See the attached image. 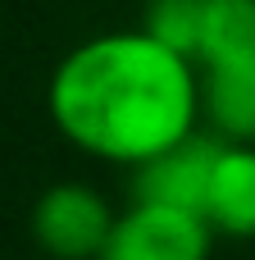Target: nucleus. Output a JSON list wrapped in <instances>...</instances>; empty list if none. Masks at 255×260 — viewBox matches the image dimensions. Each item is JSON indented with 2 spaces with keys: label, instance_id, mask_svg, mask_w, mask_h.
Segmentation results:
<instances>
[{
  "label": "nucleus",
  "instance_id": "obj_4",
  "mask_svg": "<svg viewBox=\"0 0 255 260\" xmlns=\"http://www.w3.org/2000/svg\"><path fill=\"white\" fill-rule=\"evenodd\" d=\"M219 151H224V142H214L205 133L183 137L178 146H169L155 160H146V165L132 169V201H160V206L201 210Z\"/></svg>",
  "mask_w": 255,
  "mask_h": 260
},
{
  "label": "nucleus",
  "instance_id": "obj_8",
  "mask_svg": "<svg viewBox=\"0 0 255 260\" xmlns=\"http://www.w3.org/2000/svg\"><path fill=\"white\" fill-rule=\"evenodd\" d=\"M205 9H210V0H151L141 27H146L155 41H164L169 50L196 59L201 27H205Z\"/></svg>",
  "mask_w": 255,
  "mask_h": 260
},
{
  "label": "nucleus",
  "instance_id": "obj_5",
  "mask_svg": "<svg viewBox=\"0 0 255 260\" xmlns=\"http://www.w3.org/2000/svg\"><path fill=\"white\" fill-rule=\"evenodd\" d=\"M201 215L224 238H255V146L251 142H224V151L210 169Z\"/></svg>",
  "mask_w": 255,
  "mask_h": 260
},
{
  "label": "nucleus",
  "instance_id": "obj_7",
  "mask_svg": "<svg viewBox=\"0 0 255 260\" xmlns=\"http://www.w3.org/2000/svg\"><path fill=\"white\" fill-rule=\"evenodd\" d=\"M196 69H237L255 64V0H210Z\"/></svg>",
  "mask_w": 255,
  "mask_h": 260
},
{
  "label": "nucleus",
  "instance_id": "obj_1",
  "mask_svg": "<svg viewBox=\"0 0 255 260\" xmlns=\"http://www.w3.org/2000/svg\"><path fill=\"white\" fill-rule=\"evenodd\" d=\"M46 101L78 151L137 169L196 133L201 78L146 27L105 32L59 59Z\"/></svg>",
  "mask_w": 255,
  "mask_h": 260
},
{
  "label": "nucleus",
  "instance_id": "obj_6",
  "mask_svg": "<svg viewBox=\"0 0 255 260\" xmlns=\"http://www.w3.org/2000/svg\"><path fill=\"white\" fill-rule=\"evenodd\" d=\"M201 114H210L224 142H255V64L237 69H196Z\"/></svg>",
  "mask_w": 255,
  "mask_h": 260
},
{
  "label": "nucleus",
  "instance_id": "obj_3",
  "mask_svg": "<svg viewBox=\"0 0 255 260\" xmlns=\"http://www.w3.org/2000/svg\"><path fill=\"white\" fill-rule=\"evenodd\" d=\"M110 201L87 183H55L32 206V238L55 260H100L114 233Z\"/></svg>",
  "mask_w": 255,
  "mask_h": 260
},
{
  "label": "nucleus",
  "instance_id": "obj_2",
  "mask_svg": "<svg viewBox=\"0 0 255 260\" xmlns=\"http://www.w3.org/2000/svg\"><path fill=\"white\" fill-rule=\"evenodd\" d=\"M210 242L214 229L201 210L132 201V210L114 219L100 260H210Z\"/></svg>",
  "mask_w": 255,
  "mask_h": 260
}]
</instances>
